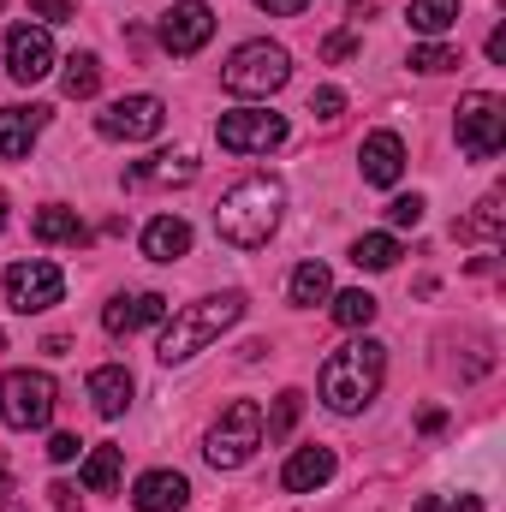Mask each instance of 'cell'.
I'll return each instance as SVG.
<instances>
[{
  "mask_svg": "<svg viewBox=\"0 0 506 512\" xmlns=\"http://www.w3.org/2000/svg\"><path fill=\"white\" fill-rule=\"evenodd\" d=\"M215 137H221L227 155H268V149L286 143V120L280 114H262V108H233V114H221Z\"/></svg>",
  "mask_w": 506,
  "mask_h": 512,
  "instance_id": "9",
  "label": "cell"
},
{
  "mask_svg": "<svg viewBox=\"0 0 506 512\" xmlns=\"http://www.w3.org/2000/svg\"><path fill=\"white\" fill-rule=\"evenodd\" d=\"M411 512H483L477 495H423Z\"/></svg>",
  "mask_w": 506,
  "mask_h": 512,
  "instance_id": "31",
  "label": "cell"
},
{
  "mask_svg": "<svg viewBox=\"0 0 506 512\" xmlns=\"http://www.w3.org/2000/svg\"><path fill=\"white\" fill-rule=\"evenodd\" d=\"M489 60H495V66H501V60H506V30H501V24L489 30Z\"/></svg>",
  "mask_w": 506,
  "mask_h": 512,
  "instance_id": "40",
  "label": "cell"
},
{
  "mask_svg": "<svg viewBox=\"0 0 506 512\" xmlns=\"http://www.w3.org/2000/svg\"><path fill=\"white\" fill-rule=\"evenodd\" d=\"M131 501H137V512H185L191 483L179 471H143L137 489H131Z\"/></svg>",
  "mask_w": 506,
  "mask_h": 512,
  "instance_id": "15",
  "label": "cell"
},
{
  "mask_svg": "<svg viewBox=\"0 0 506 512\" xmlns=\"http://www.w3.org/2000/svg\"><path fill=\"white\" fill-rule=\"evenodd\" d=\"M346 6H352V12H376L381 0H346Z\"/></svg>",
  "mask_w": 506,
  "mask_h": 512,
  "instance_id": "41",
  "label": "cell"
},
{
  "mask_svg": "<svg viewBox=\"0 0 506 512\" xmlns=\"http://www.w3.org/2000/svg\"><path fill=\"white\" fill-rule=\"evenodd\" d=\"M352 262H358L364 274H387V268L399 262V239H393V233H364V239L352 245Z\"/></svg>",
  "mask_w": 506,
  "mask_h": 512,
  "instance_id": "25",
  "label": "cell"
},
{
  "mask_svg": "<svg viewBox=\"0 0 506 512\" xmlns=\"http://www.w3.org/2000/svg\"><path fill=\"white\" fill-rule=\"evenodd\" d=\"M0 489H6V465H0Z\"/></svg>",
  "mask_w": 506,
  "mask_h": 512,
  "instance_id": "43",
  "label": "cell"
},
{
  "mask_svg": "<svg viewBox=\"0 0 506 512\" xmlns=\"http://www.w3.org/2000/svg\"><path fill=\"white\" fill-rule=\"evenodd\" d=\"M30 233H36L42 245H84V239H90V233H84V221H78V209H60V203H54V209H42V215L30 221Z\"/></svg>",
  "mask_w": 506,
  "mask_h": 512,
  "instance_id": "22",
  "label": "cell"
},
{
  "mask_svg": "<svg viewBox=\"0 0 506 512\" xmlns=\"http://www.w3.org/2000/svg\"><path fill=\"white\" fill-rule=\"evenodd\" d=\"M381 376H387V346H381V340H352V346H340V352L322 364V399H328V411H340V417L364 411L381 393Z\"/></svg>",
  "mask_w": 506,
  "mask_h": 512,
  "instance_id": "3",
  "label": "cell"
},
{
  "mask_svg": "<svg viewBox=\"0 0 506 512\" xmlns=\"http://www.w3.org/2000/svg\"><path fill=\"white\" fill-rule=\"evenodd\" d=\"M209 36H215V12H209L203 0H179V6L161 12V48H167V54L191 60Z\"/></svg>",
  "mask_w": 506,
  "mask_h": 512,
  "instance_id": "12",
  "label": "cell"
},
{
  "mask_svg": "<svg viewBox=\"0 0 506 512\" xmlns=\"http://www.w3.org/2000/svg\"><path fill=\"white\" fill-rule=\"evenodd\" d=\"M54 376H42V370H12L6 382H0V423L6 429H42L48 417H54Z\"/></svg>",
  "mask_w": 506,
  "mask_h": 512,
  "instance_id": "6",
  "label": "cell"
},
{
  "mask_svg": "<svg viewBox=\"0 0 506 512\" xmlns=\"http://www.w3.org/2000/svg\"><path fill=\"white\" fill-rule=\"evenodd\" d=\"M143 256H149V262H179V256H191V227H185L179 215L149 221V227H143Z\"/></svg>",
  "mask_w": 506,
  "mask_h": 512,
  "instance_id": "20",
  "label": "cell"
},
{
  "mask_svg": "<svg viewBox=\"0 0 506 512\" xmlns=\"http://www.w3.org/2000/svg\"><path fill=\"white\" fill-rule=\"evenodd\" d=\"M495 233H501V191H489L471 221H453V239H495Z\"/></svg>",
  "mask_w": 506,
  "mask_h": 512,
  "instance_id": "27",
  "label": "cell"
},
{
  "mask_svg": "<svg viewBox=\"0 0 506 512\" xmlns=\"http://www.w3.org/2000/svg\"><path fill=\"white\" fill-rule=\"evenodd\" d=\"M280 209H286V185L268 179V173H251L215 203V233L233 251H262L274 239V227H280Z\"/></svg>",
  "mask_w": 506,
  "mask_h": 512,
  "instance_id": "1",
  "label": "cell"
},
{
  "mask_svg": "<svg viewBox=\"0 0 506 512\" xmlns=\"http://www.w3.org/2000/svg\"><path fill=\"white\" fill-rule=\"evenodd\" d=\"M387 221H393V227H417V221H423V197H393V203H387Z\"/></svg>",
  "mask_w": 506,
  "mask_h": 512,
  "instance_id": "34",
  "label": "cell"
},
{
  "mask_svg": "<svg viewBox=\"0 0 506 512\" xmlns=\"http://www.w3.org/2000/svg\"><path fill=\"white\" fill-rule=\"evenodd\" d=\"M328 477H334V447H298V453L286 459V471H280V489H292V495H316Z\"/></svg>",
  "mask_w": 506,
  "mask_h": 512,
  "instance_id": "16",
  "label": "cell"
},
{
  "mask_svg": "<svg viewBox=\"0 0 506 512\" xmlns=\"http://www.w3.org/2000/svg\"><path fill=\"white\" fill-rule=\"evenodd\" d=\"M42 126H48V108H36V102L30 108H0V161H24Z\"/></svg>",
  "mask_w": 506,
  "mask_h": 512,
  "instance_id": "17",
  "label": "cell"
},
{
  "mask_svg": "<svg viewBox=\"0 0 506 512\" xmlns=\"http://www.w3.org/2000/svg\"><path fill=\"white\" fill-rule=\"evenodd\" d=\"M358 167H364V185H399V173H405V137L399 131H370L364 149H358Z\"/></svg>",
  "mask_w": 506,
  "mask_h": 512,
  "instance_id": "13",
  "label": "cell"
},
{
  "mask_svg": "<svg viewBox=\"0 0 506 512\" xmlns=\"http://www.w3.org/2000/svg\"><path fill=\"white\" fill-rule=\"evenodd\" d=\"M298 417H304V393H298V387H286V393L274 399V417L262 423V429H268V441H286V435L298 429Z\"/></svg>",
  "mask_w": 506,
  "mask_h": 512,
  "instance_id": "29",
  "label": "cell"
},
{
  "mask_svg": "<svg viewBox=\"0 0 506 512\" xmlns=\"http://www.w3.org/2000/svg\"><path fill=\"white\" fill-rule=\"evenodd\" d=\"M167 316V298L161 292H131V298H114L108 310H102V328L120 340V334H137V328H149V322H161Z\"/></svg>",
  "mask_w": 506,
  "mask_h": 512,
  "instance_id": "14",
  "label": "cell"
},
{
  "mask_svg": "<svg viewBox=\"0 0 506 512\" xmlns=\"http://www.w3.org/2000/svg\"><path fill=\"white\" fill-rule=\"evenodd\" d=\"M197 179V155L191 149H173V155H149L126 173V185H191Z\"/></svg>",
  "mask_w": 506,
  "mask_h": 512,
  "instance_id": "18",
  "label": "cell"
},
{
  "mask_svg": "<svg viewBox=\"0 0 506 512\" xmlns=\"http://www.w3.org/2000/svg\"><path fill=\"white\" fill-rule=\"evenodd\" d=\"M501 143H506V102L489 96V90H471L459 102V149L471 161H495Z\"/></svg>",
  "mask_w": 506,
  "mask_h": 512,
  "instance_id": "7",
  "label": "cell"
},
{
  "mask_svg": "<svg viewBox=\"0 0 506 512\" xmlns=\"http://www.w3.org/2000/svg\"><path fill=\"white\" fill-rule=\"evenodd\" d=\"M286 78H292V54H286L280 42H245V48H233V60L221 66V84H227L233 96H274Z\"/></svg>",
  "mask_w": 506,
  "mask_h": 512,
  "instance_id": "5",
  "label": "cell"
},
{
  "mask_svg": "<svg viewBox=\"0 0 506 512\" xmlns=\"http://www.w3.org/2000/svg\"><path fill=\"white\" fill-rule=\"evenodd\" d=\"M256 447H262V405H256V399H233V405L221 411V423L209 429L203 459H209L215 471H239V465H251Z\"/></svg>",
  "mask_w": 506,
  "mask_h": 512,
  "instance_id": "4",
  "label": "cell"
},
{
  "mask_svg": "<svg viewBox=\"0 0 506 512\" xmlns=\"http://www.w3.org/2000/svg\"><path fill=\"white\" fill-rule=\"evenodd\" d=\"M78 447H84V441H78V435H66V429H60V435H54V441H48V459H54V465H72V459H78Z\"/></svg>",
  "mask_w": 506,
  "mask_h": 512,
  "instance_id": "36",
  "label": "cell"
},
{
  "mask_svg": "<svg viewBox=\"0 0 506 512\" xmlns=\"http://www.w3.org/2000/svg\"><path fill=\"white\" fill-rule=\"evenodd\" d=\"M30 18H42V24H72L78 6H72V0H30Z\"/></svg>",
  "mask_w": 506,
  "mask_h": 512,
  "instance_id": "33",
  "label": "cell"
},
{
  "mask_svg": "<svg viewBox=\"0 0 506 512\" xmlns=\"http://www.w3.org/2000/svg\"><path fill=\"white\" fill-rule=\"evenodd\" d=\"M310 114H316V120H340V114H346V90H334V84H322V90L310 96Z\"/></svg>",
  "mask_w": 506,
  "mask_h": 512,
  "instance_id": "32",
  "label": "cell"
},
{
  "mask_svg": "<svg viewBox=\"0 0 506 512\" xmlns=\"http://www.w3.org/2000/svg\"><path fill=\"white\" fill-rule=\"evenodd\" d=\"M453 24H459V0H411V30L447 36Z\"/></svg>",
  "mask_w": 506,
  "mask_h": 512,
  "instance_id": "26",
  "label": "cell"
},
{
  "mask_svg": "<svg viewBox=\"0 0 506 512\" xmlns=\"http://www.w3.org/2000/svg\"><path fill=\"white\" fill-rule=\"evenodd\" d=\"M54 72V36L42 24H12L6 30V78L12 84H42Z\"/></svg>",
  "mask_w": 506,
  "mask_h": 512,
  "instance_id": "11",
  "label": "cell"
},
{
  "mask_svg": "<svg viewBox=\"0 0 506 512\" xmlns=\"http://www.w3.org/2000/svg\"><path fill=\"white\" fill-rule=\"evenodd\" d=\"M60 90H66L72 102H90V96L102 90V60H96V54H72V60H66V78H60Z\"/></svg>",
  "mask_w": 506,
  "mask_h": 512,
  "instance_id": "24",
  "label": "cell"
},
{
  "mask_svg": "<svg viewBox=\"0 0 506 512\" xmlns=\"http://www.w3.org/2000/svg\"><path fill=\"white\" fill-rule=\"evenodd\" d=\"M286 292H292V304L316 310V304H322V298L334 292V274H328L322 262H298V268H292V286H286Z\"/></svg>",
  "mask_w": 506,
  "mask_h": 512,
  "instance_id": "23",
  "label": "cell"
},
{
  "mask_svg": "<svg viewBox=\"0 0 506 512\" xmlns=\"http://www.w3.org/2000/svg\"><path fill=\"white\" fill-rule=\"evenodd\" d=\"M120 465H126V453L114 441L90 447V459H84V495H114L120 489Z\"/></svg>",
  "mask_w": 506,
  "mask_h": 512,
  "instance_id": "21",
  "label": "cell"
},
{
  "mask_svg": "<svg viewBox=\"0 0 506 512\" xmlns=\"http://www.w3.org/2000/svg\"><path fill=\"white\" fill-rule=\"evenodd\" d=\"M411 66L429 72V78H435V72H453V66H459V48H447V42H423V48H411Z\"/></svg>",
  "mask_w": 506,
  "mask_h": 512,
  "instance_id": "30",
  "label": "cell"
},
{
  "mask_svg": "<svg viewBox=\"0 0 506 512\" xmlns=\"http://www.w3.org/2000/svg\"><path fill=\"white\" fill-rule=\"evenodd\" d=\"M346 54H358V36H352V30H334V36L322 42V60H346Z\"/></svg>",
  "mask_w": 506,
  "mask_h": 512,
  "instance_id": "35",
  "label": "cell"
},
{
  "mask_svg": "<svg viewBox=\"0 0 506 512\" xmlns=\"http://www.w3.org/2000/svg\"><path fill=\"white\" fill-rule=\"evenodd\" d=\"M161 126H167L161 96H120V102H108L96 114V131L114 137V143H143V137H155Z\"/></svg>",
  "mask_w": 506,
  "mask_h": 512,
  "instance_id": "10",
  "label": "cell"
},
{
  "mask_svg": "<svg viewBox=\"0 0 506 512\" xmlns=\"http://www.w3.org/2000/svg\"><path fill=\"white\" fill-rule=\"evenodd\" d=\"M256 6H262V12H274V18H298L310 0H256Z\"/></svg>",
  "mask_w": 506,
  "mask_h": 512,
  "instance_id": "37",
  "label": "cell"
},
{
  "mask_svg": "<svg viewBox=\"0 0 506 512\" xmlns=\"http://www.w3.org/2000/svg\"><path fill=\"white\" fill-rule=\"evenodd\" d=\"M0 352H6V340H0Z\"/></svg>",
  "mask_w": 506,
  "mask_h": 512,
  "instance_id": "44",
  "label": "cell"
},
{
  "mask_svg": "<svg viewBox=\"0 0 506 512\" xmlns=\"http://www.w3.org/2000/svg\"><path fill=\"white\" fill-rule=\"evenodd\" d=\"M48 501H54L60 512H72V507H78V489H72V483H54V489H48Z\"/></svg>",
  "mask_w": 506,
  "mask_h": 512,
  "instance_id": "38",
  "label": "cell"
},
{
  "mask_svg": "<svg viewBox=\"0 0 506 512\" xmlns=\"http://www.w3.org/2000/svg\"><path fill=\"white\" fill-rule=\"evenodd\" d=\"M60 292H66V274H60L54 262H42V256L6 268V304H12L18 316H42V310H54Z\"/></svg>",
  "mask_w": 506,
  "mask_h": 512,
  "instance_id": "8",
  "label": "cell"
},
{
  "mask_svg": "<svg viewBox=\"0 0 506 512\" xmlns=\"http://www.w3.org/2000/svg\"><path fill=\"white\" fill-rule=\"evenodd\" d=\"M131 393H137V382H131V370H120V364H102V370L90 376V405H96L102 417H126Z\"/></svg>",
  "mask_w": 506,
  "mask_h": 512,
  "instance_id": "19",
  "label": "cell"
},
{
  "mask_svg": "<svg viewBox=\"0 0 506 512\" xmlns=\"http://www.w3.org/2000/svg\"><path fill=\"white\" fill-rule=\"evenodd\" d=\"M0 227H6V191H0Z\"/></svg>",
  "mask_w": 506,
  "mask_h": 512,
  "instance_id": "42",
  "label": "cell"
},
{
  "mask_svg": "<svg viewBox=\"0 0 506 512\" xmlns=\"http://www.w3.org/2000/svg\"><path fill=\"white\" fill-rule=\"evenodd\" d=\"M245 316V292H215V298H197V304H185L173 322H167V334H161V346H155V358L167 364V370H179V364H191L197 352H209L233 322Z\"/></svg>",
  "mask_w": 506,
  "mask_h": 512,
  "instance_id": "2",
  "label": "cell"
},
{
  "mask_svg": "<svg viewBox=\"0 0 506 512\" xmlns=\"http://www.w3.org/2000/svg\"><path fill=\"white\" fill-rule=\"evenodd\" d=\"M376 310H381V304L364 292V286L334 298V322H340V328H370V322H376Z\"/></svg>",
  "mask_w": 506,
  "mask_h": 512,
  "instance_id": "28",
  "label": "cell"
},
{
  "mask_svg": "<svg viewBox=\"0 0 506 512\" xmlns=\"http://www.w3.org/2000/svg\"><path fill=\"white\" fill-rule=\"evenodd\" d=\"M417 429H423V435H435V429H447V411H441V405H429V411L417 417Z\"/></svg>",
  "mask_w": 506,
  "mask_h": 512,
  "instance_id": "39",
  "label": "cell"
}]
</instances>
